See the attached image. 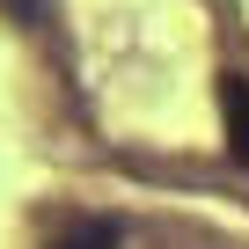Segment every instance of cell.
<instances>
[{
  "instance_id": "cell-1",
  "label": "cell",
  "mask_w": 249,
  "mask_h": 249,
  "mask_svg": "<svg viewBox=\"0 0 249 249\" xmlns=\"http://www.w3.org/2000/svg\"><path fill=\"white\" fill-rule=\"evenodd\" d=\"M220 110H227V140H234V154L249 161V81H242V73H220Z\"/></svg>"
},
{
  "instance_id": "cell-2",
  "label": "cell",
  "mask_w": 249,
  "mask_h": 249,
  "mask_svg": "<svg viewBox=\"0 0 249 249\" xmlns=\"http://www.w3.org/2000/svg\"><path fill=\"white\" fill-rule=\"evenodd\" d=\"M59 249H117V227H110V220H81Z\"/></svg>"
}]
</instances>
